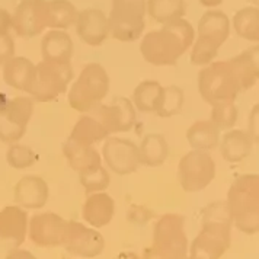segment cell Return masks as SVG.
Listing matches in <instances>:
<instances>
[{
	"label": "cell",
	"mask_w": 259,
	"mask_h": 259,
	"mask_svg": "<svg viewBox=\"0 0 259 259\" xmlns=\"http://www.w3.org/2000/svg\"><path fill=\"white\" fill-rule=\"evenodd\" d=\"M233 219L226 201H214L202 210V227L189 245V256L220 259L232 245Z\"/></svg>",
	"instance_id": "6da1fadb"
},
{
	"label": "cell",
	"mask_w": 259,
	"mask_h": 259,
	"mask_svg": "<svg viewBox=\"0 0 259 259\" xmlns=\"http://www.w3.org/2000/svg\"><path fill=\"white\" fill-rule=\"evenodd\" d=\"M227 207L233 224L245 235L259 232V175H240L232 182L227 192Z\"/></svg>",
	"instance_id": "7a4b0ae2"
},
{
	"label": "cell",
	"mask_w": 259,
	"mask_h": 259,
	"mask_svg": "<svg viewBox=\"0 0 259 259\" xmlns=\"http://www.w3.org/2000/svg\"><path fill=\"white\" fill-rule=\"evenodd\" d=\"M188 249L185 219L181 214H165L154 226L153 243L144 249L142 259H185Z\"/></svg>",
	"instance_id": "3957f363"
},
{
	"label": "cell",
	"mask_w": 259,
	"mask_h": 259,
	"mask_svg": "<svg viewBox=\"0 0 259 259\" xmlns=\"http://www.w3.org/2000/svg\"><path fill=\"white\" fill-rule=\"evenodd\" d=\"M201 98L210 105L235 102L242 86L232 63H215L204 69L198 76Z\"/></svg>",
	"instance_id": "277c9868"
},
{
	"label": "cell",
	"mask_w": 259,
	"mask_h": 259,
	"mask_svg": "<svg viewBox=\"0 0 259 259\" xmlns=\"http://www.w3.org/2000/svg\"><path fill=\"white\" fill-rule=\"evenodd\" d=\"M191 28L188 24H172L165 32L147 35L143 42V54L153 64H172L191 41Z\"/></svg>",
	"instance_id": "5b68a950"
},
{
	"label": "cell",
	"mask_w": 259,
	"mask_h": 259,
	"mask_svg": "<svg viewBox=\"0 0 259 259\" xmlns=\"http://www.w3.org/2000/svg\"><path fill=\"white\" fill-rule=\"evenodd\" d=\"M109 91V79L105 70L92 64L80 73L79 79L73 83L67 95L69 105L77 112H92L102 104Z\"/></svg>",
	"instance_id": "8992f818"
},
{
	"label": "cell",
	"mask_w": 259,
	"mask_h": 259,
	"mask_svg": "<svg viewBox=\"0 0 259 259\" xmlns=\"http://www.w3.org/2000/svg\"><path fill=\"white\" fill-rule=\"evenodd\" d=\"M215 177V162L208 152L191 150L182 156L178 166L181 187L187 192H198L207 188Z\"/></svg>",
	"instance_id": "52a82bcc"
},
{
	"label": "cell",
	"mask_w": 259,
	"mask_h": 259,
	"mask_svg": "<svg viewBox=\"0 0 259 259\" xmlns=\"http://www.w3.org/2000/svg\"><path fill=\"white\" fill-rule=\"evenodd\" d=\"M61 246L80 258H96L105 250V239L94 227L79 222H67Z\"/></svg>",
	"instance_id": "ba28073f"
},
{
	"label": "cell",
	"mask_w": 259,
	"mask_h": 259,
	"mask_svg": "<svg viewBox=\"0 0 259 259\" xmlns=\"http://www.w3.org/2000/svg\"><path fill=\"white\" fill-rule=\"evenodd\" d=\"M102 157L112 172L122 177L134 174L143 165L139 146L131 140L119 137H106L102 147Z\"/></svg>",
	"instance_id": "9c48e42d"
},
{
	"label": "cell",
	"mask_w": 259,
	"mask_h": 259,
	"mask_svg": "<svg viewBox=\"0 0 259 259\" xmlns=\"http://www.w3.org/2000/svg\"><path fill=\"white\" fill-rule=\"evenodd\" d=\"M92 117L101 121L108 134L112 133H125L136 124V108L133 102L124 98L117 96L108 105H98L92 111Z\"/></svg>",
	"instance_id": "30bf717a"
},
{
	"label": "cell",
	"mask_w": 259,
	"mask_h": 259,
	"mask_svg": "<svg viewBox=\"0 0 259 259\" xmlns=\"http://www.w3.org/2000/svg\"><path fill=\"white\" fill-rule=\"evenodd\" d=\"M71 76L73 73L67 63H56V64L42 66L36 82H34L32 94L38 101H42V102L53 101L66 92L71 80Z\"/></svg>",
	"instance_id": "8fae6325"
},
{
	"label": "cell",
	"mask_w": 259,
	"mask_h": 259,
	"mask_svg": "<svg viewBox=\"0 0 259 259\" xmlns=\"http://www.w3.org/2000/svg\"><path fill=\"white\" fill-rule=\"evenodd\" d=\"M67 220L54 212H41L31 219L29 237L39 247L61 246Z\"/></svg>",
	"instance_id": "7c38bea8"
},
{
	"label": "cell",
	"mask_w": 259,
	"mask_h": 259,
	"mask_svg": "<svg viewBox=\"0 0 259 259\" xmlns=\"http://www.w3.org/2000/svg\"><path fill=\"white\" fill-rule=\"evenodd\" d=\"M114 34L122 39H131L142 31V0H115L112 15Z\"/></svg>",
	"instance_id": "4fadbf2b"
},
{
	"label": "cell",
	"mask_w": 259,
	"mask_h": 259,
	"mask_svg": "<svg viewBox=\"0 0 259 259\" xmlns=\"http://www.w3.org/2000/svg\"><path fill=\"white\" fill-rule=\"evenodd\" d=\"M115 214V201L104 192L89 194L82 208V217L91 227L101 229L112 222Z\"/></svg>",
	"instance_id": "5bb4252c"
},
{
	"label": "cell",
	"mask_w": 259,
	"mask_h": 259,
	"mask_svg": "<svg viewBox=\"0 0 259 259\" xmlns=\"http://www.w3.org/2000/svg\"><path fill=\"white\" fill-rule=\"evenodd\" d=\"M63 153L69 166L79 174L102 165V156L94 146L82 144L71 139H67V142L63 144Z\"/></svg>",
	"instance_id": "9a60e30c"
},
{
	"label": "cell",
	"mask_w": 259,
	"mask_h": 259,
	"mask_svg": "<svg viewBox=\"0 0 259 259\" xmlns=\"http://www.w3.org/2000/svg\"><path fill=\"white\" fill-rule=\"evenodd\" d=\"M16 201L26 208H41L48 201L47 182L39 177L24 178L16 187Z\"/></svg>",
	"instance_id": "2e32d148"
},
{
	"label": "cell",
	"mask_w": 259,
	"mask_h": 259,
	"mask_svg": "<svg viewBox=\"0 0 259 259\" xmlns=\"http://www.w3.org/2000/svg\"><path fill=\"white\" fill-rule=\"evenodd\" d=\"M253 142L250 136L243 130H230L227 131L220 143V152L224 160L230 163H237L245 160L252 152Z\"/></svg>",
	"instance_id": "e0dca14e"
},
{
	"label": "cell",
	"mask_w": 259,
	"mask_h": 259,
	"mask_svg": "<svg viewBox=\"0 0 259 259\" xmlns=\"http://www.w3.org/2000/svg\"><path fill=\"white\" fill-rule=\"evenodd\" d=\"M187 140L192 150L210 152L220 143V130L211 119H200L188 128Z\"/></svg>",
	"instance_id": "ac0fdd59"
},
{
	"label": "cell",
	"mask_w": 259,
	"mask_h": 259,
	"mask_svg": "<svg viewBox=\"0 0 259 259\" xmlns=\"http://www.w3.org/2000/svg\"><path fill=\"white\" fill-rule=\"evenodd\" d=\"M26 226V212L16 207H8L0 212V237L19 245L25 240Z\"/></svg>",
	"instance_id": "d6986e66"
},
{
	"label": "cell",
	"mask_w": 259,
	"mask_h": 259,
	"mask_svg": "<svg viewBox=\"0 0 259 259\" xmlns=\"http://www.w3.org/2000/svg\"><path fill=\"white\" fill-rule=\"evenodd\" d=\"M163 96V86L154 80L142 82L133 94V105L144 114H156Z\"/></svg>",
	"instance_id": "ffe728a7"
},
{
	"label": "cell",
	"mask_w": 259,
	"mask_h": 259,
	"mask_svg": "<svg viewBox=\"0 0 259 259\" xmlns=\"http://www.w3.org/2000/svg\"><path fill=\"white\" fill-rule=\"evenodd\" d=\"M139 150H140L143 165L157 167L166 162L167 154H169V146H167L165 136L152 133L143 137Z\"/></svg>",
	"instance_id": "44dd1931"
},
{
	"label": "cell",
	"mask_w": 259,
	"mask_h": 259,
	"mask_svg": "<svg viewBox=\"0 0 259 259\" xmlns=\"http://www.w3.org/2000/svg\"><path fill=\"white\" fill-rule=\"evenodd\" d=\"M108 136H109L108 131L101 124L99 119H96L92 115H84L74 124L69 139L82 144L94 146L95 143L105 140Z\"/></svg>",
	"instance_id": "7402d4cb"
},
{
	"label": "cell",
	"mask_w": 259,
	"mask_h": 259,
	"mask_svg": "<svg viewBox=\"0 0 259 259\" xmlns=\"http://www.w3.org/2000/svg\"><path fill=\"white\" fill-rule=\"evenodd\" d=\"M79 34L91 44H99L105 39L106 24L104 15L96 11L83 12L79 19Z\"/></svg>",
	"instance_id": "603a6c76"
},
{
	"label": "cell",
	"mask_w": 259,
	"mask_h": 259,
	"mask_svg": "<svg viewBox=\"0 0 259 259\" xmlns=\"http://www.w3.org/2000/svg\"><path fill=\"white\" fill-rule=\"evenodd\" d=\"M235 69L237 79L240 82L242 91L250 89L258 82V63H256V50L249 51L246 54L240 56L239 59L230 61Z\"/></svg>",
	"instance_id": "cb8c5ba5"
},
{
	"label": "cell",
	"mask_w": 259,
	"mask_h": 259,
	"mask_svg": "<svg viewBox=\"0 0 259 259\" xmlns=\"http://www.w3.org/2000/svg\"><path fill=\"white\" fill-rule=\"evenodd\" d=\"M184 102H185V95L182 89H179L178 86L163 88V96L156 114L162 118L174 117L182 111Z\"/></svg>",
	"instance_id": "d4e9b609"
},
{
	"label": "cell",
	"mask_w": 259,
	"mask_h": 259,
	"mask_svg": "<svg viewBox=\"0 0 259 259\" xmlns=\"http://www.w3.org/2000/svg\"><path fill=\"white\" fill-rule=\"evenodd\" d=\"M79 175H80V184L88 192V195L94 192H104L111 182L109 172L102 165H98L92 169L80 172Z\"/></svg>",
	"instance_id": "484cf974"
},
{
	"label": "cell",
	"mask_w": 259,
	"mask_h": 259,
	"mask_svg": "<svg viewBox=\"0 0 259 259\" xmlns=\"http://www.w3.org/2000/svg\"><path fill=\"white\" fill-rule=\"evenodd\" d=\"M201 34L202 38L208 39V41H215V42H222L224 36L227 35V21L223 15L219 12H212L207 15L202 22H201Z\"/></svg>",
	"instance_id": "4316f807"
},
{
	"label": "cell",
	"mask_w": 259,
	"mask_h": 259,
	"mask_svg": "<svg viewBox=\"0 0 259 259\" xmlns=\"http://www.w3.org/2000/svg\"><path fill=\"white\" fill-rule=\"evenodd\" d=\"M239 111L236 108L235 102H227V104H215L212 105L211 119L215 124V127L220 130H232L237 122Z\"/></svg>",
	"instance_id": "83f0119b"
},
{
	"label": "cell",
	"mask_w": 259,
	"mask_h": 259,
	"mask_svg": "<svg viewBox=\"0 0 259 259\" xmlns=\"http://www.w3.org/2000/svg\"><path fill=\"white\" fill-rule=\"evenodd\" d=\"M47 54L57 63H67L71 54L70 39L63 34H53L47 41Z\"/></svg>",
	"instance_id": "f1b7e54d"
},
{
	"label": "cell",
	"mask_w": 259,
	"mask_h": 259,
	"mask_svg": "<svg viewBox=\"0 0 259 259\" xmlns=\"http://www.w3.org/2000/svg\"><path fill=\"white\" fill-rule=\"evenodd\" d=\"M236 28L239 34L250 39L258 38V12L256 9H246L236 16Z\"/></svg>",
	"instance_id": "f546056e"
},
{
	"label": "cell",
	"mask_w": 259,
	"mask_h": 259,
	"mask_svg": "<svg viewBox=\"0 0 259 259\" xmlns=\"http://www.w3.org/2000/svg\"><path fill=\"white\" fill-rule=\"evenodd\" d=\"M150 12L157 19H170L182 12V5L179 0H152Z\"/></svg>",
	"instance_id": "4dcf8cb0"
},
{
	"label": "cell",
	"mask_w": 259,
	"mask_h": 259,
	"mask_svg": "<svg viewBox=\"0 0 259 259\" xmlns=\"http://www.w3.org/2000/svg\"><path fill=\"white\" fill-rule=\"evenodd\" d=\"M214 56H215V44H212L211 41L205 38H201L200 42L195 46V50L192 53V63L204 64V63H208Z\"/></svg>",
	"instance_id": "1f68e13d"
},
{
	"label": "cell",
	"mask_w": 259,
	"mask_h": 259,
	"mask_svg": "<svg viewBox=\"0 0 259 259\" xmlns=\"http://www.w3.org/2000/svg\"><path fill=\"white\" fill-rule=\"evenodd\" d=\"M154 217V211L144 207V205H131L127 212V220L130 223L137 224V226H144L147 224Z\"/></svg>",
	"instance_id": "d6a6232c"
},
{
	"label": "cell",
	"mask_w": 259,
	"mask_h": 259,
	"mask_svg": "<svg viewBox=\"0 0 259 259\" xmlns=\"http://www.w3.org/2000/svg\"><path fill=\"white\" fill-rule=\"evenodd\" d=\"M56 15H54V24L57 26H67L73 19V8L70 5H67L66 2L59 0L57 2V8H56Z\"/></svg>",
	"instance_id": "836d02e7"
},
{
	"label": "cell",
	"mask_w": 259,
	"mask_h": 259,
	"mask_svg": "<svg viewBox=\"0 0 259 259\" xmlns=\"http://www.w3.org/2000/svg\"><path fill=\"white\" fill-rule=\"evenodd\" d=\"M32 162H34V153H32L29 149L18 147V149L12 150L13 166H18V167H26V166H31Z\"/></svg>",
	"instance_id": "e575fe53"
},
{
	"label": "cell",
	"mask_w": 259,
	"mask_h": 259,
	"mask_svg": "<svg viewBox=\"0 0 259 259\" xmlns=\"http://www.w3.org/2000/svg\"><path fill=\"white\" fill-rule=\"evenodd\" d=\"M258 104L253 106V109H252V114H250V119H249V122H250V125H249V136H250V139H252V142L258 143Z\"/></svg>",
	"instance_id": "d590c367"
},
{
	"label": "cell",
	"mask_w": 259,
	"mask_h": 259,
	"mask_svg": "<svg viewBox=\"0 0 259 259\" xmlns=\"http://www.w3.org/2000/svg\"><path fill=\"white\" fill-rule=\"evenodd\" d=\"M8 259H36L31 252L28 250H13L8 255Z\"/></svg>",
	"instance_id": "8d00e7d4"
},
{
	"label": "cell",
	"mask_w": 259,
	"mask_h": 259,
	"mask_svg": "<svg viewBox=\"0 0 259 259\" xmlns=\"http://www.w3.org/2000/svg\"><path fill=\"white\" fill-rule=\"evenodd\" d=\"M115 259H142V256H139L137 253H134V252H121V253H118L117 258Z\"/></svg>",
	"instance_id": "74e56055"
},
{
	"label": "cell",
	"mask_w": 259,
	"mask_h": 259,
	"mask_svg": "<svg viewBox=\"0 0 259 259\" xmlns=\"http://www.w3.org/2000/svg\"><path fill=\"white\" fill-rule=\"evenodd\" d=\"M185 259H197V258H192V256H187Z\"/></svg>",
	"instance_id": "f35d334b"
}]
</instances>
